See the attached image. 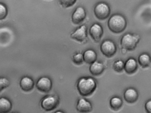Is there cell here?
I'll return each mask as SVG.
<instances>
[{
    "instance_id": "277c9868",
    "label": "cell",
    "mask_w": 151,
    "mask_h": 113,
    "mask_svg": "<svg viewBox=\"0 0 151 113\" xmlns=\"http://www.w3.org/2000/svg\"><path fill=\"white\" fill-rule=\"evenodd\" d=\"M94 13L98 19L101 20H105L109 16L110 9L107 4L101 2L96 5L94 8Z\"/></svg>"
},
{
    "instance_id": "603a6c76",
    "label": "cell",
    "mask_w": 151,
    "mask_h": 113,
    "mask_svg": "<svg viewBox=\"0 0 151 113\" xmlns=\"http://www.w3.org/2000/svg\"><path fill=\"white\" fill-rule=\"evenodd\" d=\"M73 60L76 64H81L84 61L83 55L82 54L80 53L76 54L73 56Z\"/></svg>"
},
{
    "instance_id": "e0dca14e",
    "label": "cell",
    "mask_w": 151,
    "mask_h": 113,
    "mask_svg": "<svg viewBox=\"0 0 151 113\" xmlns=\"http://www.w3.org/2000/svg\"><path fill=\"white\" fill-rule=\"evenodd\" d=\"M12 109V104L6 98H0V113H7Z\"/></svg>"
},
{
    "instance_id": "9c48e42d",
    "label": "cell",
    "mask_w": 151,
    "mask_h": 113,
    "mask_svg": "<svg viewBox=\"0 0 151 113\" xmlns=\"http://www.w3.org/2000/svg\"><path fill=\"white\" fill-rule=\"evenodd\" d=\"M70 37L77 41L83 42L87 38V28L86 26L82 25L80 28L77 29L71 34Z\"/></svg>"
},
{
    "instance_id": "4fadbf2b",
    "label": "cell",
    "mask_w": 151,
    "mask_h": 113,
    "mask_svg": "<svg viewBox=\"0 0 151 113\" xmlns=\"http://www.w3.org/2000/svg\"><path fill=\"white\" fill-rule=\"evenodd\" d=\"M137 67L136 60L134 58H130L128 59L124 63V69L126 73L132 74L136 72L137 69Z\"/></svg>"
},
{
    "instance_id": "44dd1931",
    "label": "cell",
    "mask_w": 151,
    "mask_h": 113,
    "mask_svg": "<svg viewBox=\"0 0 151 113\" xmlns=\"http://www.w3.org/2000/svg\"><path fill=\"white\" fill-rule=\"evenodd\" d=\"M8 15V9L5 5L0 3V21L4 20Z\"/></svg>"
},
{
    "instance_id": "2e32d148",
    "label": "cell",
    "mask_w": 151,
    "mask_h": 113,
    "mask_svg": "<svg viewBox=\"0 0 151 113\" xmlns=\"http://www.w3.org/2000/svg\"><path fill=\"white\" fill-rule=\"evenodd\" d=\"M104 70L103 64L99 62H94L91 64L90 67V72L93 76H99L103 72Z\"/></svg>"
},
{
    "instance_id": "cb8c5ba5",
    "label": "cell",
    "mask_w": 151,
    "mask_h": 113,
    "mask_svg": "<svg viewBox=\"0 0 151 113\" xmlns=\"http://www.w3.org/2000/svg\"><path fill=\"white\" fill-rule=\"evenodd\" d=\"M9 84L8 79L5 78H0V91L8 86Z\"/></svg>"
},
{
    "instance_id": "9a60e30c",
    "label": "cell",
    "mask_w": 151,
    "mask_h": 113,
    "mask_svg": "<svg viewBox=\"0 0 151 113\" xmlns=\"http://www.w3.org/2000/svg\"><path fill=\"white\" fill-rule=\"evenodd\" d=\"M83 57L84 61L86 63L91 64L96 61L97 55L96 52L93 50L88 49L84 52L83 55Z\"/></svg>"
},
{
    "instance_id": "3957f363",
    "label": "cell",
    "mask_w": 151,
    "mask_h": 113,
    "mask_svg": "<svg viewBox=\"0 0 151 113\" xmlns=\"http://www.w3.org/2000/svg\"><path fill=\"white\" fill-rule=\"evenodd\" d=\"M139 36L137 35H132L130 33L125 34L122 37L121 41V45L123 49L126 51L134 50L139 41Z\"/></svg>"
},
{
    "instance_id": "8992f818",
    "label": "cell",
    "mask_w": 151,
    "mask_h": 113,
    "mask_svg": "<svg viewBox=\"0 0 151 113\" xmlns=\"http://www.w3.org/2000/svg\"><path fill=\"white\" fill-rule=\"evenodd\" d=\"M59 103L57 97L49 95L43 99L41 102L42 107L46 111H51L55 109Z\"/></svg>"
},
{
    "instance_id": "7a4b0ae2",
    "label": "cell",
    "mask_w": 151,
    "mask_h": 113,
    "mask_svg": "<svg viewBox=\"0 0 151 113\" xmlns=\"http://www.w3.org/2000/svg\"><path fill=\"white\" fill-rule=\"evenodd\" d=\"M108 25L111 32L115 33H119L125 30L127 26V22L123 16L115 14L110 17Z\"/></svg>"
},
{
    "instance_id": "d6986e66",
    "label": "cell",
    "mask_w": 151,
    "mask_h": 113,
    "mask_svg": "<svg viewBox=\"0 0 151 113\" xmlns=\"http://www.w3.org/2000/svg\"><path fill=\"white\" fill-rule=\"evenodd\" d=\"M138 62L139 64L143 68L149 67L151 64V59H150V56L147 54H142L139 57Z\"/></svg>"
},
{
    "instance_id": "ba28073f",
    "label": "cell",
    "mask_w": 151,
    "mask_h": 113,
    "mask_svg": "<svg viewBox=\"0 0 151 113\" xmlns=\"http://www.w3.org/2000/svg\"><path fill=\"white\" fill-rule=\"evenodd\" d=\"M76 109L80 113H89L92 110V105L91 102L86 99L81 98L78 101Z\"/></svg>"
},
{
    "instance_id": "484cf974",
    "label": "cell",
    "mask_w": 151,
    "mask_h": 113,
    "mask_svg": "<svg viewBox=\"0 0 151 113\" xmlns=\"http://www.w3.org/2000/svg\"><path fill=\"white\" fill-rule=\"evenodd\" d=\"M55 113H65L63 111H61V110H58V111H56Z\"/></svg>"
},
{
    "instance_id": "ac0fdd59",
    "label": "cell",
    "mask_w": 151,
    "mask_h": 113,
    "mask_svg": "<svg viewBox=\"0 0 151 113\" xmlns=\"http://www.w3.org/2000/svg\"><path fill=\"white\" fill-rule=\"evenodd\" d=\"M109 104L112 109L117 110L121 108L122 106L123 101L120 97L114 96L110 99Z\"/></svg>"
},
{
    "instance_id": "52a82bcc",
    "label": "cell",
    "mask_w": 151,
    "mask_h": 113,
    "mask_svg": "<svg viewBox=\"0 0 151 113\" xmlns=\"http://www.w3.org/2000/svg\"><path fill=\"white\" fill-rule=\"evenodd\" d=\"M37 87L40 91L49 92L52 87V81L49 78L43 77L40 78L37 82Z\"/></svg>"
},
{
    "instance_id": "5bb4252c",
    "label": "cell",
    "mask_w": 151,
    "mask_h": 113,
    "mask_svg": "<svg viewBox=\"0 0 151 113\" xmlns=\"http://www.w3.org/2000/svg\"><path fill=\"white\" fill-rule=\"evenodd\" d=\"M34 82L30 78L24 77L20 81V86L25 91H29L32 90Z\"/></svg>"
},
{
    "instance_id": "7c38bea8",
    "label": "cell",
    "mask_w": 151,
    "mask_h": 113,
    "mask_svg": "<svg viewBox=\"0 0 151 113\" xmlns=\"http://www.w3.org/2000/svg\"><path fill=\"white\" fill-rule=\"evenodd\" d=\"M124 99L128 103H133L137 100L138 93L135 88H128L124 93Z\"/></svg>"
},
{
    "instance_id": "d4e9b609",
    "label": "cell",
    "mask_w": 151,
    "mask_h": 113,
    "mask_svg": "<svg viewBox=\"0 0 151 113\" xmlns=\"http://www.w3.org/2000/svg\"><path fill=\"white\" fill-rule=\"evenodd\" d=\"M145 109L147 113H151V100H148L145 104Z\"/></svg>"
},
{
    "instance_id": "ffe728a7",
    "label": "cell",
    "mask_w": 151,
    "mask_h": 113,
    "mask_svg": "<svg viewBox=\"0 0 151 113\" xmlns=\"http://www.w3.org/2000/svg\"><path fill=\"white\" fill-rule=\"evenodd\" d=\"M124 63L122 60H117L114 63L113 68L116 72H120L124 69Z\"/></svg>"
},
{
    "instance_id": "7402d4cb",
    "label": "cell",
    "mask_w": 151,
    "mask_h": 113,
    "mask_svg": "<svg viewBox=\"0 0 151 113\" xmlns=\"http://www.w3.org/2000/svg\"><path fill=\"white\" fill-rule=\"evenodd\" d=\"M77 0H59L60 5L64 8H69L73 6Z\"/></svg>"
},
{
    "instance_id": "30bf717a",
    "label": "cell",
    "mask_w": 151,
    "mask_h": 113,
    "mask_svg": "<svg viewBox=\"0 0 151 113\" xmlns=\"http://www.w3.org/2000/svg\"><path fill=\"white\" fill-rule=\"evenodd\" d=\"M86 13L82 7H78L75 10L72 16V21L76 24H80L85 19Z\"/></svg>"
},
{
    "instance_id": "8fae6325",
    "label": "cell",
    "mask_w": 151,
    "mask_h": 113,
    "mask_svg": "<svg viewBox=\"0 0 151 113\" xmlns=\"http://www.w3.org/2000/svg\"><path fill=\"white\" fill-rule=\"evenodd\" d=\"M103 33L102 27L98 24H94L90 28V35L93 39L96 42H99L100 40Z\"/></svg>"
},
{
    "instance_id": "6da1fadb",
    "label": "cell",
    "mask_w": 151,
    "mask_h": 113,
    "mask_svg": "<svg viewBox=\"0 0 151 113\" xmlns=\"http://www.w3.org/2000/svg\"><path fill=\"white\" fill-rule=\"evenodd\" d=\"M97 87L96 80L91 77H84L79 78L77 88L79 94L83 96H89L95 91Z\"/></svg>"
},
{
    "instance_id": "5b68a950",
    "label": "cell",
    "mask_w": 151,
    "mask_h": 113,
    "mask_svg": "<svg viewBox=\"0 0 151 113\" xmlns=\"http://www.w3.org/2000/svg\"><path fill=\"white\" fill-rule=\"evenodd\" d=\"M101 51L105 56L107 57L113 56L116 53V47L112 40H105L101 45Z\"/></svg>"
}]
</instances>
